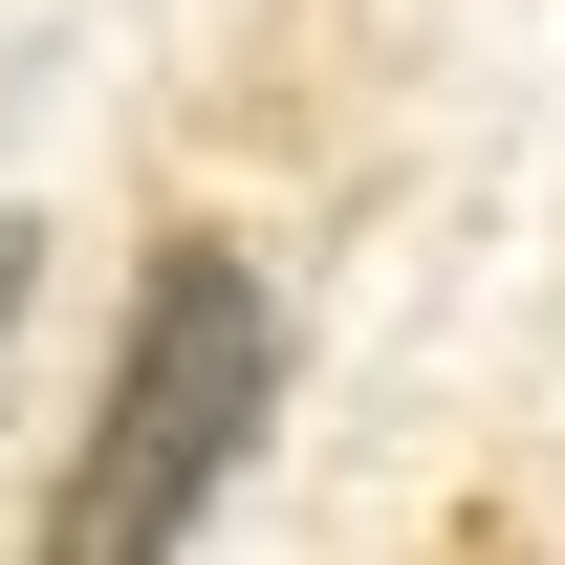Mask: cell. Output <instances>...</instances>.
<instances>
[{"mask_svg": "<svg viewBox=\"0 0 565 565\" xmlns=\"http://www.w3.org/2000/svg\"><path fill=\"white\" fill-rule=\"evenodd\" d=\"M262 414H282V305H262V262H239V239H152L131 349H109V414H87L66 500H44V544H66V565L196 544L217 479L262 457Z\"/></svg>", "mask_w": 565, "mask_h": 565, "instance_id": "6da1fadb", "label": "cell"}, {"mask_svg": "<svg viewBox=\"0 0 565 565\" xmlns=\"http://www.w3.org/2000/svg\"><path fill=\"white\" fill-rule=\"evenodd\" d=\"M22 282H44V239H22V217H0V349H22Z\"/></svg>", "mask_w": 565, "mask_h": 565, "instance_id": "7a4b0ae2", "label": "cell"}]
</instances>
